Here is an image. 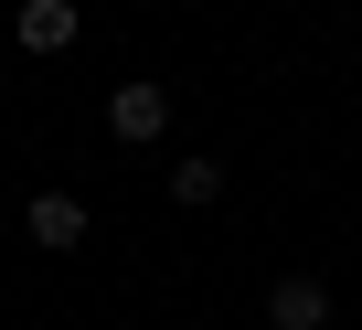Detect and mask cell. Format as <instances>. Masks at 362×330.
<instances>
[{"label": "cell", "mask_w": 362, "mask_h": 330, "mask_svg": "<svg viewBox=\"0 0 362 330\" xmlns=\"http://www.w3.org/2000/svg\"><path fill=\"white\" fill-rule=\"evenodd\" d=\"M170 128V86H149V75H128V86H107V139H128V149H149Z\"/></svg>", "instance_id": "1"}, {"label": "cell", "mask_w": 362, "mask_h": 330, "mask_svg": "<svg viewBox=\"0 0 362 330\" xmlns=\"http://www.w3.org/2000/svg\"><path fill=\"white\" fill-rule=\"evenodd\" d=\"M267 330H330V288H320L309 266L267 277Z\"/></svg>", "instance_id": "2"}, {"label": "cell", "mask_w": 362, "mask_h": 330, "mask_svg": "<svg viewBox=\"0 0 362 330\" xmlns=\"http://www.w3.org/2000/svg\"><path fill=\"white\" fill-rule=\"evenodd\" d=\"M75 33H86L75 0H11V43H22V54H64Z\"/></svg>", "instance_id": "3"}, {"label": "cell", "mask_w": 362, "mask_h": 330, "mask_svg": "<svg viewBox=\"0 0 362 330\" xmlns=\"http://www.w3.org/2000/svg\"><path fill=\"white\" fill-rule=\"evenodd\" d=\"M22 235H33L43 256H75V245H86V203H75V192H33V213H22Z\"/></svg>", "instance_id": "4"}, {"label": "cell", "mask_w": 362, "mask_h": 330, "mask_svg": "<svg viewBox=\"0 0 362 330\" xmlns=\"http://www.w3.org/2000/svg\"><path fill=\"white\" fill-rule=\"evenodd\" d=\"M170 203H181V213L224 203V160H181V171H170Z\"/></svg>", "instance_id": "5"}]
</instances>
